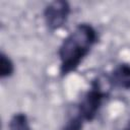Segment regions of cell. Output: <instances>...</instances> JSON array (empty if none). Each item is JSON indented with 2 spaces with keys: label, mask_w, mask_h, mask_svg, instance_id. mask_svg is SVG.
Returning a JSON list of instances; mask_svg holds the SVG:
<instances>
[{
  "label": "cell",
  "mask_w": 130,
  "mask_h": 130,
  "mask_svg": "<svg viewBox=\"0 0 130 130\" xmlns=\"http://www.w3.org/2000/svg\"><path fill=\"white\" fill-rule=\"evenodd\" d=\"M14 72V64L11 59L5 55L3 52L0 54V77L7 78L10 77Z\"/></svg>",
  "instance_id": "obj_6"
},
{
  "label": "cell",
  "mask_w": 130,
  "mask_h": 130,
  "mask_svg": "<svg viewBox=\"0 0 130 130\" xmlns=\"http://www.w3.org/2000/svg\"><path fill=\"white\" fill-rule=\"evenodd\" d=\"M98 41V34L89 23H79L62 41L58 55L60 74L66 76L75 71Z\"/></svg>",
  "instance_id": "obj_1"
},
{
  "label": "cell",
  "mask_w": 130,
  "mask_h": 130,
  "mask_svg": "<svg viewBox=\"0 0 130 130\" xmlns=\"http://www.w3.org/2000/svg\"><path fill=\"white\" fill-rule=\"evenodd\" d=\"M108 94V90L104 88L99 78L92 80L90 87L79 101L75 115H77L84 123L93 121Z\"/></svg>",
  "instance_id": "obj_2"
},
{
  "label": "cell",
  "mask_w": 130,
  "mask_h": 130,
  "mask_svg": "<svg viewBox=\"0 0 130 130\" xmlns=\"http://www.w3.org/2000/svg\"><path fill=\"white\" fill-rule=\"evenodd\" d=\"M109 80L111 84L117 87L130 89V65L125 63L120 64L114 69Z\"/></svg>",
  "instance_id": "obj_4"
},
{
  "label": "cell",
  "mask_w": 130,
  "mask_h": 130,
  "mask_svg": "<svg viewBox=\"0 0 130 130\" xmlns=\"http://www.w3.org/2000/svg\"><path fill=\"white\" fill-rule=\"evenodd\" d=\"M125 130H130V125H129V126H128V127H127Z\"/></svg>",
  "instance_id": "obj_7"
},
{
  "label": "cell",
  "mask_w": 130,
  "mask_h": 130,
  "mask_svg": "<svg viewBox=\"0 0 130 130\" xmlns=\"http://www.w3.org/2000/svg\"><path fill=\"white\" fill-rule=\"evenodd\" d=\"M71 12L70 4L65 0H56L49 3L44 10V19L50 30H57L64 26Z\"/></svg>",
  "instance_id": "obj_3"
},
{
  "label": "cell",
  "mask_w": 130,
  "mask_h": 130,
  "mask_svg": "<svg viewBox=\"0 0 130 130\" xmlns=\"http://www.w3.org/2000/svg\"><path fill=\"white\" fill-rule=\"evenodd\" d=\"M9 130H31L27 116L24 113H15L8 124Z\"/></svg>",
  "instance_id": "obj_5"
}]
</instances>
